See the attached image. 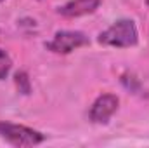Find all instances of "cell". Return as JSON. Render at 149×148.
Listing matches in <instances>:
<instances>
[{"instance_id": "obj_1", "label": "cell", "mask_w": 149, "mask_h": 148, "mask_svg": "<svg viewBox=\"0 0 149 148\" xmlns=\"http://www.w3.org/2000/svg\"><path fill=\"white\" fill-rule=\"evenodd\" d=\"M97 40L101 45L125 49V47H134L137 44L139 33H137V26L132 19H118L108 30L99 33Z\"/></svg>"}, {"instance_id": "obj_2", "label": "cell", "mask_w": 149, "mask_h": 148, "mask_svg": "<svg viewBox=\"0 0 149 148\" xmlns=\"http://www.w3.org/2000/svg\"><path fill=\"white\" fill-rule=\"evenodd\" d=\"M0 138L14 147H35L45 141V136L40 131L10 122H0Z\"/></svg>"}, {"instance_id": "obj_3", "label": "cell", "mask_w": 149, "mask_h": 148, "mask_svg": "<svg viewBox=\"0 0 149 148\" xmlns=\"http://www.w3.org/2000/svg\"><path fill=\"white\" fill-rule=\"evenodd\" d=\"M90 40L83 32H74V30H61L57 32L50 42L45 44V47L56 54H70L74 49H80L87 45Z\"/></svg>"}, {"instance_id": "obj_4", "label": "cell", "mask_w": 149, "mask_h": 148, "mask_svg": "<svg viewBox=\"0 0 149 148\" xmlns=\"http://www.w3.org/2000/svg\"><path fill=\"white\" fill-rule=\"evenodd\" d=\"M118 105H120L118 96H114V94H101L92 103L88 117L95 124H106L114 115V111L118 110Z\"/></svg>"}, {"instance_id": "obj_5", "label": "cell", "mask_w": 149, "mask_h": 148, "mask_svg": "<svg viewBox=\"0 0 149 148\" xmlns=\"http://www.w3.org/2000/svg\"><path fill=\"white\" fill-rule=\"evenodd\" d=\"M102 0H70L63 7H59V14L64 18H80L92 14L99 9Z\"/></svg>"}, {"instance_id": "obj_6", "label": "cell", "mask_w": 149, "mask_h": 148, "mask_svg": "<svg viewBox=\"0 0 149 148\" xmlns=\"http://www.w3.org/2000/svg\"><path fill=\"white\" fill-rule=\"evenodd\" d=\"M10 68H12V59H10V56H9L3 49H0V80H3V78L9 75Z\"/></svg>"}, {"instance_id": "obj_7", "label": "cell", "mask_w": 149, "mask_h": 148, "mask_svg": "<svg viewBox=\"0 0 149 148\" xmlns=\"http://www.w3.org/2000/svg\"><path fill=\"white\" fill-rule=\"evenodd\" d=\"M14 80H16V85H17L19 92L30 94V78H28V75L24 73V72H17L16 77H14Z\"/></svg>"}, {"instance_id": "obj_8", "label": "cell", "mask_w": 149, "mask_h": 148, "mask_svg": "<svg viewBox=\"0 0 149 148\" xmlns=\"http://www.w3.org/2000/svg\"><path fill=\"white\" fill-rule=\"evenodd\" d=\"M146 5H148V7H149V0H146Z\"/></svg>"}, {"instance_id": "obj_9", "label": "cell", "mask_w": 149, "mask_h": 148, "mask_svg": "<svg viewBox=\"0 0 149 148\" xmlns=\"http://www.w3.org/2000/svg\"><path fill=\"white\" fill-rule=\"evenodd\" d=\"M0 2H2V0H0Z\"/></svg>"}]
</instances>
